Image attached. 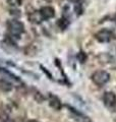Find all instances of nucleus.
<instances>
[{"mask_svg":"<svg viewBox=\"0 0 116 122\" xmlns=\"http://www.w3.org/2000/svg\"><path fill=\"white\" fill-rule=\"evenodd\" d=\"M7 30H8L9 34L12 37L19 38V36H21L25 33V25L24 22L19 21L17 20H10L7 21Z\"/></svg>","mask_w":116,"mask_h":122,"instance_id":"obj_1","label":"nucleus"},{"mask_svg":"<svg viewBox=\"0 0 116 122\" xmlns=\"http://www.w3.org/2000/svg\"><path fill=\"white\" fill-rule=\"evenodd\" d=\"M92 81L95 85L102 86L110 81V74L105 70H97L92 74Z\"/></svg>","mask_w":116,"mask_h":122,"instance_id":"obj_2","label":"nucleus"},{"mask_svg":"<svg viewBox=\"0 0 116 122\" xmlns=\"http://www.w3.org/2000/svg\"><path fill=\"white\" fill-rule=\"evenodd\" d=\"M38 16L40 18V21L42 20H48L50 18L54 17L55 15V9L51 6H44L38 11Z\"/></svg>","mask_w":116,"mask_h":122,"instance_id":"obj_3","label":"nucleus"},{"mask_svg":"<svg viewBox=\"0 0 116 122\" xmlns=\"http://www.w3.org/2000/svg\"><path fill=\"white\" fill-rule=\"evenodd\" d=\"M112 37H113V32L108 29H103L99 30L95 35L96 40L100 42V43H108V42L111 41Z\"/></svg>","mask_w":116,"mask_h":122,"instance_id":"obj_4","label":"nucleus"},{"mask_svg":"<svg viewBox=\"0 0 116 122\" xmlns=\"http://www.w3.org/2000/svg\"><path fill=\"white\" fill-rule=\"evenodd\" d=\"M103 101L104 104L109 108H113L116 106V95L113 92H106L103 95Z\"/></svg>","mask_w":116,"mask_h":122,"instance_id":"obj_5","label":"nucleus"},{"mask_svg":"<svg viewBox=\"0 0 116 122\" xmlns=\"http://www.w3.org/2000/svg\"><path fill=\"white\" fill-rule=\"evenodd\" d=\"M7 2H8V4L13 6V7H18L21 5L22 3V0H7Z\"/></svg>","mask_w":116,"mask_h":122,"instance_id":"obj_6","label":"nucleus"},{"mask_svg":"<svg viewBox=\"0 0 116 122\" xmlns=\"http://www.w3.org/2000/svg\"><path fill=\"white\" fill-rule=\"evenodd\" d=\"M77 58L79 59V61H80V62H82V63H84V61L87 60V55L84 54V52H79V54H77Z\"/></svg>","mask_w":116,"mask_h":122,"instance_id":"obj_7","label":"nucleus"},{"mask_svg":"<svg viewBox=\"0 0 116 122\" xmlns=\"http://www.w3.org/2000/svg\"><path fill=\"white\" fill-rule=\"evenodd\" d=\"M4 122H15V121H14V120H12V119H8V118H7V119H6Z\"/></svg>","mask_w":116,"mask_h":122,"instance_id":"obj_8","label":"nucleus"},{"mask_svg":"<svg viewBox=\"0 0 116 122\" xmlns=\"http://www.w3.org/2000/svg\"><path fill=\"white\" fill-rule=\"evenodd\" d=\"M28 122H39V121H37V120H29Z\"/></svg>","mask_w":116,"mask_h":122,"instance_id":"obj_9","label":"nucleus"},{"mask_svg":"<svg viewBox=\"0 0 116 122\" xmlns=\"http://www.w3.org/2000/svg\"><path fill=\"white\" fill-rule=\"evenodd\" d=\"M114 21H115V24H116V16H115V18H114Z\"/></svg>","mask_w":116,"mask_h":122,"instance_id":"obj_10","label":"nucleus"}]
</instances>
